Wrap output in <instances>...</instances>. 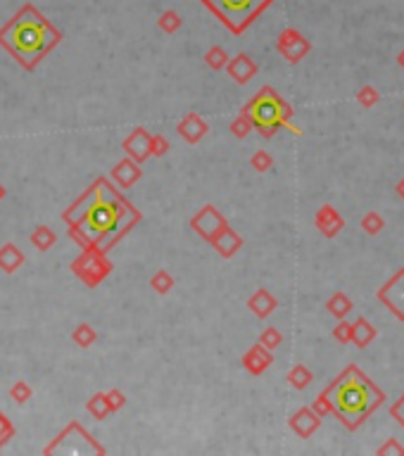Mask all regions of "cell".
<instances>
[{
    "instance_id": "cell-1",
    "label": "cell",
    "mask_w": 404,
    "mask_h": 456,
    "mask_svg": "<svg viewBox=\"0 0 404 456\" xmlns=\"http://www.w3.org/2000/svg\"><path fill=\"white\" fill-rule=\"evenodd\" d=\"M143 214L131 205L105 176H98L71 205L62 212L69 238L81 250L110 255L117 243L141 224Z\"/></svg>"
},
{
    "instance_id": "cell-2",
    "label": "cell",
    "mask_w": 404,
    "mask_h": 456,
    "mask_svg": "<svg viewBox=\"0 0 404 456\" xmlns=\"http://www.w3.org/2000/svg\"><path fill=\"white\" fill-rule=\"evenodd\" d=\"M64 34L53 24L36 5H22L8 22L0 27V45L15 57L22 69L34 71L60 45Z\"/></svg>"
},
{
    "instance_id": "cell-3",
    "label": "cell",
    "mask_w": 404,
    "mask_h": 456,
    "mask_svg": "<svg viewBox=\"0 0 404 456\" xmlns=\"http://www.w3.org/2000/svg\"><path fill=\"white\" fill-rule=\"evenodd\" d=\"M333 413L342 421L347 430H357L366 418L385 401V392L364 371L357 366H347L340 376L323 390Z\"/></svg>"
},
{
    "instance_id": "cell-4",
    "label": "cell",
    "mask_w": 404,
    "mask_h": 456,
    "mask_svg": "<svg viewBox=\"0 0 404 456\" xmlns=\"http://www.w3.org/2000/svg\"><path fill=\"white\" fill-rule=\"evenodd\" d=\"M250 117L252 126L262 134V138H271L279 129L293 131L295 136H302V131L298 126H293V107L281 98L279 91H274L271 86H262L255 93V98L240 110Z\"/></svg>"
},
{
    "instance_id": "cell-5",
    "label": "cell",
    "mask_w": 404,
    "mask_h": 456,
    "mask_svg": "<svg viewBox=\"0 0 404 456\" xmlns=\"http://www.w3.org/2000/svg\"><path fill=\"white\" fill-rule=\"evenodd\" d=\"M212 15L219 20L233 36L247 31L252 22L271 8L276 0H200Z\"/></svg>"
},
{
    "instance_id": "cell-6",
    "label": "cell",
    "mask_w": 404,
    "mask_h": 456,
    "mask_svg": "<svg viewBox=\"0 0 404 456\" xmlns=\"http://www.w3.org/2000/svg\"><path fill=\"white\" fill-rule=\"evenodd\" d=\"M43 454L46 456H50V454H100L102 456V454H107V449L102 447L98 440H93L81 423L71 421L67 428L43 449Z\"/></svg>"
},
{
    "instance_id": "cell-7",
    "label": "cell",
    "mask_w": 404,
    "mask_h": 456,
    "mask_svg": "<svg viewBox=\"0 0 404 456\" xmlns=\"http://www.w3.org/2000/svg\"><path fill=\"white\" fill-rule=\"evenodd\" d=\"M112 269L114 264L110 262V257L95 250H81V255L71 262V273L86 287H98L112 273Z\"/></svg>"
},
{
    "instance_id": "cell-8",
    "label": "cell",
    "mask_w": 404,
    "mask_h": 456,
    "mask_svg": "<svg viewBox=\"0 0 404 456\" xmlns=\"http://www.w3.org/2000/svg\"><path fill=\"white\" fill-rule=\"evenodd\" d=\"M226 226H228L226 217L214 205H204L200 212L190 219V228L202 240H207V243H212V240L221 233V228H226Z\"/></svg>"
},
{
    "instance_id": "cell-9",
    "label": "cell",
    "mask_w": 404,
    "mask_h": 456,
    "mask_svg": "<svg viewBox=\"0 0 404 456\" xmlns=\"http://www.w3.org/2000/svg\"><path fill=\"white\" fill-rule=\"evenodd\" d=\"M276 50H279L291 64H298L300 59H305L309 55L312 43L298 31V29H283L279 41H276Z\"/></svg>"
},
{
    "instance_id": "cell-10",
    "label": "cell",
    "mask_w": 404,
    "mask_h": 456,
    "mask_svg": "<svg viewBox=\"0 0 404 456\" xmlns=\"http://www.w3.org/2000/svg\"><path fill=\"white\" fill-rule=\"evenodd\" d=\"M378 299L393 311L397 319L404 321V269H400V271L378 290Z\"/></svg>"
},
{
    "instance_id": "cell-11",
    "label": "cell",
    "mask_w": 404,
    "mask_h": 456,
    "mask_svg": "<svg viewBox=\"0 0 404 456\" xmlns=\"http://www.w3.org/2000/svg\"><path fill=\"white\" fill-rule=\"evenodd\" d=\"M150 138H153V134H148L146 126H136L122 143L126 157H131L134 162H138V164L150 159Z\"/></svg>"
},
{
    "instance_id": "cell-12",
    "label": "cell",
    "mask_w": 404,
    "mask_h": 456,
    "mask_svg": "<svg viewBox=\"0 0 404 456\" xmlns=\"http://www.w3.org/2000/svg\"><path fill=\"white\" fill-rule=\"evenodd\" d=\"M288 425H291V430L295 435L307 440V437H312L319 428H321V416H316V413L312 411V406H302V409H298L293 413Z\"/></svg>"
},
{
    "instance_id": "cell-13",
    "label": "cell",
    "mask_w": 404,
    "mask_h": 456,
    "mask_svg": "<svg viewBox=\"0 0 404 456\" xmlns=\"http://www.w3.org/2000/svg\"><path fill=\"white\" fill-rule=\"evenodd\" d=\"M207 131H209V126L207 122L200 117V114H195V112H190V114H186L183 119L176 124V134L183 138L186 143H190V145H195V143H200L204 136H207Z\"/></svg>"
},
{
    "instance_id": "cell-14",
    "label": "cell",
    "mask_w": 404,
    "mask_h": 456,
    "mask_svg": "<svg viewBox=\"0 0 404 456\" xmlns=\"http://www.w3.org/2000/svg\"><path fill=\"white\" fill-rule=\"evenodd\" d=\"M271 364H274V354H271V350H267L262 342L252 345L250 350L243 354V366L250 376H262Z\"/></svg>"
},
{
    "instance_id": "cell-15",
    "label": "cell",
    "mask_w": 404,
    "mask_h": 456,
    "mask_svg": "<svg viewBox=\"0 0 404 456\" xmlns=\"http://www.w3.org/2000/svg\"><path fill=\"white\" fill-rule=\"evenodd\" d=\"M228 71V76H231L233 81L240 83V86H245L250 79H255L257 74V62L252 59L250 55H245V52H238L233 59H228V64L224 67Z\"/></svg>"
},
{
    "instance_id": "cell-16",
    "label": "cell",
    "mask_w": 404,
    "mask_h": 456,
    "mask_svg": "<svg viewBox=\"0 0 404 456\" xmlns=\"http://www.w3.org/2000/svg\"><path fill=\"white\" fill-rule=\"evenodd\" d=\"M141 176H143L141 164L134 162L131 157H124L122 162H117V164H114V169H112L114 183H117L119 188H124V190L134 188V185L141 181Z\"/></svg>"
},
{
    "instance_id": "cell-17",
    "label": "cell",
    "mask_w": 404,
    "mask_h": 456,
    "mask_svg": "<svg viewBox=\"0 0 404 456\" xmlns=\"http://www.w3.org/2000/svg\"><path fill=\"white\" fill-rule=\"evenodd\" d=\"M212 245H214V250L219 252L224 259H231L236 252L243 248V238H240V233L238 231H233L231 226H226V228H221V233L212 240Z\"/></svg>"
},
{
    "instance_id": "cell-18",
    "label": "cell",
    "mask_w": 404,
    "mask_h": 456,
    "mask_svg": "<svg viewBox=\"0 0 404 456\" xmlns=\"http://www.w3.org/2000/svg\"><path fill=\"white\" fill-rule=\"evenodd\" d=\"M247 307H250L252 314L257 316V319H267V316L279 307V299H276L267 287H257L255 295L247 299Z\"/></svg>"
},
{
    "instance_id": "cell-19",
    "label": "cell",
    "mask_w": 404,
    "mask_h": 456,
    "mask_svg": "<svg viewBox=\"0 0 404 456\" xmlns=\"http://www.w3.org/2000/svg\"><path fill=\"white\" fill-rule=\"evenodd\" d=\"M24 252L17 248L15 243H5L3 248H0V271L5 273H15L17 269H22L24 264Z\"/></svg>"
},
{
    "instance_id": "cell-20",
    "label": "cell",
    "mask_w": 404,
    "mask_h": 456,
    "mask_svg": "<svg viewBox=\"0 0 404 456\" xmlns=\"http://www.w3.org/2000/svg\"><path fill=\"white\" fill-rule=\"evenodd\" d=\"M376 328L371 326L369 321L364 319V316H359L357 321L352 323V342L359 347V350H364V347H369L373 340H376Z\"/></svg>"
},
{
    "instance_id": "cell-21",
    "label": "cell",
    "mask_w": 404,
    "mask_h": 456,
    "mask_svg": "<svg viewBox=\"0 0 404 456\" xmlns=\"http://www.w3.org/2000/svg\"><path fill=\"white\" fill-rule=\"evenodd\" d=\"M86 409H88L90 416L98 418V421H105V418L110 416V413H114L112 406H110V401H107V394H105V392H95L93 397L88 399Z\"/></svg>"
},
{
    "instance_id": "cell-22",
    "label": "cell",
    "mask_w": 404,
    "mask_h": 456,
    "mask_svg": "<svg viewBox=\"0 0 404 456\" xmlns=\"http://www.w3.org/2000/svg\"><path fill=\"white\" fill-rule=\"evenodd\" d=\"M55 243H57V233L53 231L50 226H39L32 233V245H34L36 250H41V252H48Z\"/></svg>"
},
{
    "instance_id": "cell-23",
    "label": "cell",
    "mask_w": 404,
    "mask_h": 456,
    "mask_svg": "<svg viewBox=\"0 0 404 456\" xmlns=\"http://www.w3.org/2000/svg\"><path fill=\"white\" fill-rule=\"evenodd\" d=\"M326 309H328L335 319H345L349 311H352V299H349L345 292H335V295L326 302Z\"/></svg>"
},
{
    "instance_id": "cell-24",
    "label": "cell",
    "mask_w": 404,
    "mask_h": 456,
    "mask_svg": "<svg viewBox=\"0 0 404 456\" xmlns=\"http://www.w3.org/2000/svg\"><path fill=\"white\" fill-rule=\"evenodd\" d=\"M71 340H74V345H79V347H90V345H95V340H98V331H95L90 323H79V326L71 331Z\"/></svg>"
},
{
    "instance_id": "cell-25",
    "label": "cell",
    "mask_w": 404,
    "mask_h": 456,
    "mask_svg": "<svg viewBox=\"0 0 404 456\" xmlns=\"http://www.w3.org/2000/svg\"><path fill=\"white\" fill-rule=\"evenodd\" d=\"M312 380H314V376H312V371L307 369L305 364H295L293 369L288 371V383H291L295 390H305Z\"/></svg>"
},
{
    "instance_id": "cell-26",
    "label": "cell",
    "mask_w": 404,
    "mask_h": 456,
    "mask_svg": "<svg viewBox=\"0 0 404 456\" xmlns=\"http://www.w3.org/2000/svg\"><path fill=\"white\" fill-rule=\"evenodd\" d=\"M158 27L165 34H176L179 29L183 27V20H181V15L176 10H165L160 15V20H158Z\"/></svg>"
},
{
    "instance_id": "cell-27",
    "label": "cell",
    "mask_w": 404,
    "mask_h": 456,
    "mask_svg": "<svg viewBox=\"0 0 404 456\" xmlns=\"http://www.w3.org/2000/svg\"><path fill=\"white\" fill-rule=\"evenodd\" d=\"M228 59L231 57H228V52L221 45H212L207 52H204V62H207V67H212L214 71L224 69L228 64Z\"/></svg>"
},
{
    "instance_id": "cell-28",
    "label": "cell",
    "mask_w": 404,
    "mask_h": 456,
    "mask_svg": "<svg viewBox=\"0 0 404 456\" xmlns=\"http://www.w3.org/2000/svg\"><path fill=\"white\" fill-rule=\"evenodd\" d=\"M150 287H153L158 295H167V292L174 287V276L169 273L167 269H160V271L150 278Z\"/></svg>"
},
{
    "instance_id": "cell-29",
    "label": "cell",
    "mask_w": 404,
    "mask_h": 456,
    "mask_svg": "<svg viewBox=\"0 0 404 456\" xmlns=\"http://www.w3.org/2000/svg\"><path fill=\"white\" fill-rule=\"evenodd\" d=\"M252 129H255V126H252L250 117H247V114H243V112H240L238 117L231 122V126H228L231 136H236V138H247V136L252 134Z\"/></svg>"
},
{
    "instance_id": "cell-30",
    "label": "cell",
    "mask_w": 404,
    "mask_h": 456,
    "mask_svg": "<svg viewBox=\"0 0 404 456\" xmlns=\"http://www.w3.org/2000/svg\"><path fill=\"white\" fill-rule=\"evenodd\" d=\"M10 397L12 401H17V404H27V401L34 397V390L27 380H17V383H12V387H10Z\"/></svg>"
},
{
    "instance_id": "cell-31",
    "label": "cell",
    "mask_w": 404,
    "mask_h": 456,
    "mask_svg": "<svg viewBox=\"0 0 404 456\" xmlns=\"http://www.w3.org/2000/svg\"><path fill=\"white\" fill-rule=\"evenodd\" d=\"M335 219H340V212H337V209H335L333 205H323V207H319L314 224H316L319 231H323V228L333 224Z\"/></svg>"
},
{
    "instance_id": "cell-32",
    "label": "cell",
    "mask_w": 404,
    "mask_h": 456,
    "mask_svg": "<svg viewBox=\"0 0 404 456\" xmlns=\"http://www.w3.org/2000/svg\"><path fill=\"white\" fill-rule=\"evenodd\" d=\"M250 166L255 171L264 173V171H269L271 166H274V159H271V155L267 152V150H257V152L250 157Z\"/></svg>"
},
{
    "instance_id": "cell-33",
    "label": "cell",
    "mask_w": 404,
    "mask_h": 456,
    "mask_svg": "<svg viewBox=\"0 0 404 456\" xmlns=\"http://www.w3.org/2000/svg\"><path fill=\"white\" fill-rule=\"evenodd\" d=\"M383 226H385V221H383V217L378 212H369L364 219H361V228H364L369 236H376V233H381Z\"/></svg>"
},
{
    "instance_id": "cell-34",
    "label": "cell",
    "mask_w": 404,
    "mask_h": 456,
    "mask_svg": "<svg viewBox=\"0 0 404 456\" xmlns=\"http://www.w3.org/2000/svg\"><path fill=\"white\" fill-rule=\"evenodd\" d=\"M259 342H262L267 350H276V347L283 342V335L279 328H274V326H269V328H264L262 335H259Z\"/></svg>"
},
{
    "instance_id": "cell-35",
    "label": "cell",
    "mask_w": 404,
    "mask_h": 456,
    "mask_svg": "<svg viewBox=\"0 0 404 456\" xmlns=\"http://www.w3.org/2000/svg\"><path fill=\"white\" fill-rule=\"evenodd\" d=\"M15 433H17V428H15V423L10 421L8 416H5L3 411H0V449H3L8 442L15 437Z\"/></svg>"
},
{
    "instance_id": "cell-36",
    "label": "cell",
    "mask_w": 404,
    "mask_h": 456,
    "mask_svg": "<svg viewBox=\"0 0 404 456\" xmlns=\"http://www.w3.org/2000/svg\"><path fill=\"white\" fill-rule=\"evenodd\" d=\"M169 148H172V145H169V141L165 136H153V138H150V157H153V155H155V157H165V155L169 152Z\"/></svg>"
},
{
    "instance_id": "cell-37",
    "label": "cell",
    "mask_w": 404,
    "mask_h": 456,
    "mask_svg": "<svg viewBox=\"0 0 404 456\" xmlns=\"http://www.w3.org/2000/svg\"><path fill=\"white\" fill-rule=\"evenodd\" d=\"M333 338L340 342V345H349V342H352V323L340 319V323L333 328Z\"/></svg>"
},
{
    "instance_id": "cell-38",
    "label": "cell",
    "mask_w": 404,
    "mask_h": 456,
    "mask_svg": "<svg viewBox=\"0 0 404 456\" xmlns=\"http://www.w3.org/2000/svg\"><path fill=\"white\" fill-rule=\"evenodd\" d=\"M357 100H359V105L361 107H373L378 103V91L373 86H364V88H359V93H357Z\"/></svg>"
},
{
    "instance_id": "cell-39",
    "label": "cell",
    "mask_w": 404,
    "mask_h": 456,
    "mask_svg": "<svg viewBox=\"0 0 404 456\" xmlns=\"http://www.w3.org/2000/svg\"><path fill=\"white\" fill-rule=\"evenodd\" d=\"M312 411L316 413V416H330V413H333V406H330V401H328V397H326V394L321 392L319 394V397L312 401Z\"/></svg>"
},
{
    "instance_id": "cell-40",
    "label": "cell",
    "mask_w": 404,
    "mask_h": 456,
    "mask_svg": "<svg viewBox=\"0 0 404 456\" xmlns=\"http://www.w3.org/2000/svg\"><path fill=\"white\" fill-rule=\"evenodd\" d=\"M105 394H107V401H110L112 411L124 409V404H126V394L122 392V390H107Z\"/></svg>"
},
{
    "instance_id": "cell-41",
    "label": "cell",
    "mask_w": 404,
    "mask_h": 456,
    "mask_svg": "<svg viewBox=\"0 0 404 456\" xmlns=\"http://www.w3.org/2000/svg\"><path fill=\"white\" fill-rule=\"evenodd\" d=\"M390 416H393L395 421L404 428V394L393 404V409H390Z\"/></svg>"
},
{
    "instance_id": "cell-42",
    "label": "cell",
    "mask_w": 404,
    "mask_h": 456,
    "mask_svg": "<svg viewBox=\"0 0 404 456\" xmlns=\"http://www.w3.org/2000/svg\"><path fill=\"white\" fill-rule=\"evenodd\" d=\"M342 228H345V219L340 217V219H335V221H333V224H330V226H326L321 233H323L326 238H335L337 233L342 231Z\"/></svg>"
},
{
    "instance_id": "cell-43",
    "label": "cell",
    "mask_w": 404,
    "mask_h": 456,
    "mask_svg": "<svg viewBox=\"0 0 404 456\" xmlns=\"http://www.w3.org/2000/svg\"><path fill=\"white\" fill-rule=\"evenodd\" d=\"M378 454H381V456H385V454H400L402 456L404 454V447L397 445V440H388L381 449H378Z\"/></svg>"
},
{
    "instance_id": "cell-44",
    "label": "cell",
    "mask_w": 404,
    "mask_h": 456,
    "mask_svg": "<svg viewBox=\"0 0 404 456\" xmlns=\"http://www.w3.org/2000/svg\"><path fill=\"white\" fill-rule=\"evenodd\" d=\"M397 193H400V197H402V200H404V178H402L400 183H397Z\"/></svg>"
},
{
    "instance_id": "cell-45",
    "label": "cell",
    "mask_w": 404,
    "mask_h": 456,
    "mask_svg": "<svg viewBox=\"0 0 404 456\" xmlns=\"http://www.w3.org/2000/svg\"><path fill=\"white\" fill-rule=\"evenodd\" d=\"M397 62H400V67L404 69V50L400 52V55H397Z\"/></svg>"
},
{
    "instance_id": "cell-46",
    "label": "cell",
    "mask_w": 404,
    "mask_h": 456,
    "mask_svg": "<svg viewBox=\"0 0 404 456\" xmlns=\"http://www.w3.org/2000/svg\"><path fill=\"white\" fill-rule=\"evenodd\" d=\"M3 197H5V185L0 183V200H3Z\"/></svg>"
}]
</instances>
